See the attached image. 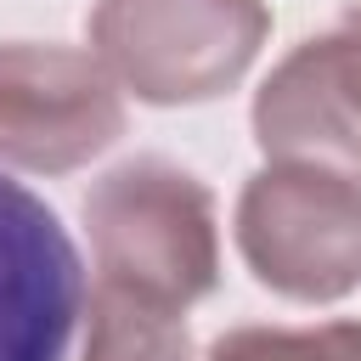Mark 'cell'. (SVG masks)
<instances>
[{"mask_svg": "<svg viewBox=\"0 0 361 361\" xmlns=\"http://www.w3.org/2000/svg\"><path fill=\"white\" fill-rule=\"evenodd\" d=\"M254 141L265 158L316 164L361 186V6L276 62L254 96Z\"/></svg>", "mask_w": 361, "mask_h": 361, "instance_id": "cell-5", "label": "cell"}, {"mask_svg": "<svg viewBox=\"0 0 361 361\" xmlns=\"http://www.w3.org/2000/svg\"><path fill=\"white\" fill-rule=\"evenodd\" d=\"M79 361H192L186 310L158 305L147 293L96 282L90 293V333Z\"/></svg>", "mask_w": 361, "mask_h": 361, "instance_id": "cell-7", "label": "cell"}, {"mask_svg": "<svg viewBox=\"0 0 361 361\" xmlns=\"http://www.w3.org/2000/svg\"><path fill=\"white\" fill-rule=\"evenodd\" d=\"M96 282L147 293L158 305H197L220 282L214 197L169 158H130L85 197Z\"/></svg>", "mask_w": 361, "mask_h": 361, "instance_id": "cell-1", "label": "cell"}, {"mask_svg": "<svg viewBox=\"0 0 361 361\" xmlns=\"http://www.w3.org/2000/svg\"><path fill=\"white\" fill-rule=\"evenodd\" d=\"M237 248L271 293L333 305L361 282V186L276 158L237 197Z\"/></svg>", "mask_w": 361, "mask_h": 361, "instance_id": "cell-3", "label": "cell"}, {"mask_svg": "<svg viewBox=\"0 0 361 361\" xmlns=\"http://www.w3.org/2000/svg\"><path fill=\"white\" fill-rule=\"evenodd\" d=\"M209 361H361V322L237 327L209 344Z\"/></svg>", "mask_w": 361, "mask_h": 361, "instance_id": "cell-8", "label": "cell"}, {"mask_svg": "<svg viewBox=\"0 0 361 361\" xmlns=\"http://www.w3.org/2000/svg\"><path fill=\"white\" fill-rule=\"evenodd\" d=\"M85 305V265L56 209L0 175V361H62Z\"/></svg>", "mask_w": 361, "mask_h": 361, "instance_id": "cell-6", "label": "cell"}, {"mask_svg": "<svg viewBox=\"0 0 361 361\" xmlns=\"http://www.w3.org/2000/svg\"><path fill=\"white\" fill-rule=\"evenodd\" d=\"M271 34L259 0H96L90 51L118 90L152 107L214 102Z\"/></svg>", "mask_w": 361, "mask_h": 361, "instance_id": "cell-2", "label": "cell"}, {"mask_svg": "<svg viewBox=\"0 0 361 361\" xmlns=\"http://www.w3.org/2000/svg\"><path fill=\"white\" fill-rule=\"evenodd\" d=\"M124 135V96L96 51L0 45V164L62 175Z\"/></svg>", "mask_w": 361, "mask_h": 361, "instance_id": "cell-4", "label": "cell"}]
</instances>
